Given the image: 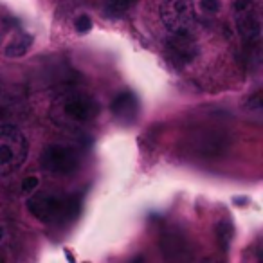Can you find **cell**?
<instances>
[{
    "label": "cell",
    "instance_id": "cell-1",
    "mask_svg": "<svg viewBox=\"0 0 263 263\" xmlns=\"http://www.w3.org/2000/svg\"><path fill=\"white\" fill-rule=\"evenodd\" d=\"M98 117V103L90 94L81 90H65L52 99L49 119L62 130L78 132Z\"/></svg>",
    "mask_w": 263,
    "mask_h": 263
},
{
    "label": "cell",
    "instance_id": "cell-2",
    "mask_svg": "<svg viewBox=\"0 0 263 263\" xmlns=\"http://www.w3.org/2000/svg\"><path fill=\"white\" fill-rule=\"evenodd\" d=\"M78 200L74 195L56 193V191H42L29 198L27 209L29 213L44 223H58L72 218L78 213Z\"/></svg>",
    "mask_w": 263,
    "mask_h": 263
},
{
    "label": "cell",
    "instance_id": "cell-3",
    "mask_svg": "<svg viewBox=\"0 0 263 263\" xmlns=\"http://www.w3.org/2000/svg\"><path fill=\"white\" fill-rule=\"evenodd\" d=\"M27 139L13 124H0V177L16 172L27 159Z\"/></svg>",
    "mask_w": 263,
    "mask_h": 263
},
{
    "label": "cell",
    "instance_id": "cell-4",
    "mask_svg": "<svg viewBox=\"0 0 263 263\" xmlns=\"http://www.w3.org/2000/svg\"><path fill=\"white\" fill-rule=\"evenodd\" d=\"M161 16L172 36L195 38V9L191 0H168Z\"/></svg>",
    "mask_w": 263,
    "mask_h": 263
},
{
    "label": "cell",
    "instance_id": "cell-5",
    "mask_svg": "<svg viewBox=\"0 0 263 263\" xmlns=\"http://www.w3.org/2000/svg\"><path fill=\"white\" fill-rule=\"evenodd\" d=\"M42 168L52 175L65 177L80 168L81 155L76 148L63 146V144H49L40 155Z\"/></svg>",
    "mask_w": 263,
    "mask_h": 263
},
{
    "label": "cell",
    "instance_id": "cell-6",
    "mask_svg": "<svg viewBox=\"0 0 263 263\" xmlns=\"http://www.w3.org/2000/svg\"><path fill=\"white\" fill-rule=\"evenodd\" d=\"M229 134L220 128H200L190 139V148L200 157H218L229 148Z\"/></svg>",
    "mask_w": 263,
    "mask_h": 263
},
{
    "label": "cell",
    "instance_id": "cell-7",
    "mask_svg": "<svg viewBox=\"0 0 263 263\" xmlns=\"http://www.w3.org/2000/svg\"><path fill=\"white\" fill-rule=\"evenodd\" d=\"M238 34L241 36L245 45H254L261 36V22H259L258 13L254 11V6L247 11L238 13L236 18Z\"/></svg>",
    "mask_w": 263,
    "mask_h": 263
},
{
    "label": "cell",
    "instance_id": "cell-8",
    "mask_svg": "<svg viewBox=\"0 0 263 263\" xmlns=\"http://www.w3.org/2000/svg\"><path fill=\"white\" fill-rule=\"evenodd\" d=\"M168 51L172 58L179 63H190L197 56V44L195 38L190 36H172L168 38Z\"/></svg>",
    "mask_w": 263,
    "mask_h": 263
},
{
    "label": "cell",
    "instance_id": "cell-9",
    "mask_svg": "<svg viewBox=\"0 0 263 263\" xmlns=\"http://www.w3.org/2000/svg\"><path fill=\"white\" fill-rule=\"evenodd\" d=\"M137 98L126 90L112 101V114L123 123H132L137 116Z\"/></svg>",
    "mask_w": 263,
    "mask_h": 263
},
{
    "label": "cell",
    "instance_id": "cell-10",
    "mask_svg": "<svg viewBox=\"0 0 263 263\" xmlns=\"http://www.w3.org/2000/svg\"><path fill=\"white\" fill-rule=\"evenodd\" d=\"M162 251L168 258L179 259L186 252V241L179 233H168L162 240Z\"/></svg>",
    "mask_w": 263,
    "mask_h": 263
},
{
    "label": "cell",
    "instance_id": "cell-11",
    "mask_svg": "<svg viewBox=\"0 0 263 263\" xmlns=\"http://www.w3.org/2000/svg\"><path fill=\"white\" fill-rule=\"evenodd\" d=\"M31 44H33V36L29 34H18L9 45H6V56L8 58H20L29 51Z\"/></svg>",
    "mask_w": 263,
    "mask_h": 263
},
{
    "label": "cell",
    "instance_id": "cell-12",
    "mask_svg": "<svg viewBox=\"0 0 263 263\" xmlns=\"http://www.w3.org/2000/svg\"><path fill=\"white\" fill-rule=\"evenodd\" d=\"M233 236H234V229L229 220H220V222L216 223V240H218L220 247H222L223 251L229 249L231 241H233Z\"/></svg>",
    "mask_w": 263,
    "mask_h": 263
},
{
    "label": "cell",
    "instance_id": "cell-13",
    "mask_svg": "<svg viewBox=\"0 0 263 263\" xmlns=\"http://www.w3.org/2000/svg\"><path fill=\"white\" fill-rule=\"evenodd\" d=\"M101 2H103V6L108 9V11L124 13V11H128L130 8H134L137 0H101Z\"/></svg>",
    "mask_w": 263,
    "mask_h": 263
},
{
    "label": "cell",
    "instance_id": "cell-14",
    "mask_svg": "<svg viewBox=\"0 0 263 263\" xmlns=\"http://www.w3.org/2000/svg\"><path fill=\"white\" fill-rule=\"evenodd\" d=\"M74 27H76V31H80V33H88V31L92 29V20H90V16H87V15L78 16L76 24H74Z\"/></svg>",
    "mask_w": 263,
    "mask_h": 263
},
{
    "label": "cell",
    "instance_id": "cell-15",
    "mask_svg": "<svg viewBox=\"0 0 263 263\" xmlns=\"http://www.w3.org/2000/svg\"><path fill=\"white\" fill-rule=\"evenodd\" d=\"M38 182H40V180H38V177H34V175L27 177V179L22 182V190L26 191V193H33V191L38 187Z\"/></svg>",
    "mask_w": 263,
    "mask_h": 263
},
{
    "label": "cell",
    "instance_id": "cell-16",
    "mask_svg": "<svg viewBox=\"0 0 263 263\" xmlns=\"http://www.w3.org/2000/svg\"><path fill=\"white\" fill-rule=\"evenodd\" d=\"M202 9L208 13H218L220 11V2L218 0H202L200 2Z\"/></svg>",
    "mask_w": 263,
    "mask_h": 263
},
{
    "label": "cell",
    "instance_id": "cell-17",
    "mask_svg": "<svg viewBox=\"0 0 263 263\" xmlns=\"http://www.w3.org/2000/svg\"><path fill=\"white\" fill-rule=\"evenodd\" d=\"M252 0H236L234 2V11L236 13H241V11H247V9L252 8Z\"/></svg>",
    "mask_w": 263,
    "mask_h": 263
},
{
    "label": "cell",
    "instance_id": "cell-18",
    "mask_svg": "<svg viewBox=\"0 0 263 263\" xmlns=\"http://www.w3.org/2000/svg\"><path fill=\"white\" fill-rule=\"evenodd\" d=\"M249 108H252V110H261V94L259 92H256L254 96H252L251 99H249Z\"/></svg>",
    "mask_w": 263,
    "mask_h": 263
},
{
    "label": "cell",
    "instance_id": "cell-19",
    "mask_svg": "<svg viewBox=\"0 0 263 263\" xmlns=\"http://www.w3.org/2000/svg\"><path fill=\"white\" fill-rule=\"evenodd\" d=\"M198 263H223V261H222V258H220V256L211 254V256H205V258H202Z\"/></svg>",
    "mask_w": 263,
    "mask_h": 263
},
{
    "label": "cell",
    "instance_id": "cell-20",
    "mask_svg": "<svg viewBox=\"0 0 263 263\" xmlns=\"http://www.w3.org/2000/svg\"><path fill=\"white\" fill-rule=\"evenodd\" d=\"M2 238H4V227H0V241H2Z\"/></svg>",
    "mask_w": 263,
    "mask_h": 263
}]
</instances>
